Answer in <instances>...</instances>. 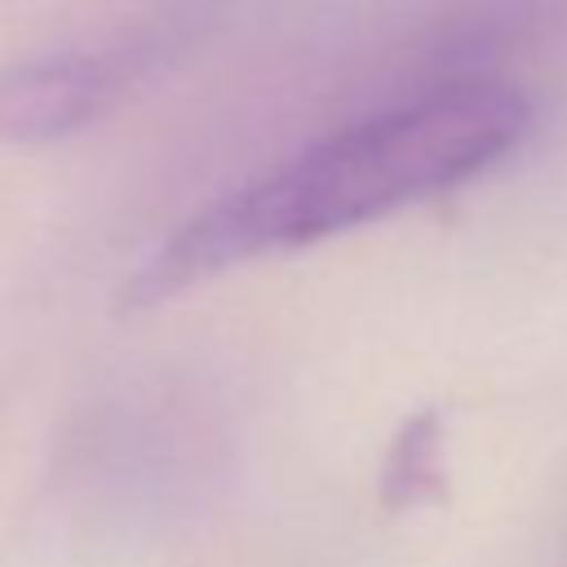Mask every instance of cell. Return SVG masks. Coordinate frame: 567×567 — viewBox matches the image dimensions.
<instances>
[{"instance_id":"6da1fadb","label":"cell","mask_w":567,"mask_h":567,"mask_svg":"<svg viewBox=\"0 0 567 567\" xmlns=\"http://www.w3.org/2000/svg\"><path fill=\"white\" fill-rule=\"evenodd\" d=\"M527 133L532 106L505 84H447L359 120L186 217L128 275L120 310H155L239 261L443 195L505 159Z\"/></svg>"},{"instance_id":"7a4b0ae2","label":"cell","mask_w":567,"mask_h":567,"mask_svg":"<svg viewBox=\"0 0 567 567\" xmlns=\"http://www.w3.org/2000/svg\"><path fill=\"white\" fill-rule=\"evenodd\" d=\"M137 53H53L0 66V142L44 146L93 124L128 84Z\"/></svg>"},{"instance_id":"3957f363","label":"cell","mask_w":567,"mask_h":567,"mask_svg":"<svg viewBox=\"0 0 567 567\" xmlns=\"http://www.w3.org/2000/svg\"><path fill=\"white\" fill-rule=\"evenodd\" d=\"M447 496V470H443V412L416 408L399 421L385 461H381V509L408 514L421 505H439Z\"/></svg>"}]
</instances>
